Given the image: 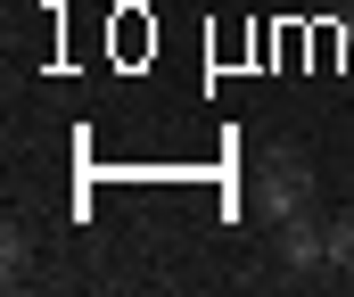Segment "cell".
<instances>
[{
	"instance_id": "1",
	"label": "cell",
	"mask_w": 354,
	"mask_h": 297,
	"mask_svg": "<svg viewBox=\"0 0 354 297\" xmlns=\"http://www.w3.org/2000/svg\"><path fill=\"white\" fill-rule=\"evenodd\" d=\"M305 198H313V165L280 149V157H264V174H256V190H248V206H256V215H272V223H288V215H297Z\"/></svg>"
},
{
	"instance_id": "4",
	"label": "cell",
	"mask_w": 354,
	"mask_h": 297,
	"mask_svg": "<svg viewBox=\"0 0 354 297\" xmlns=\"http://www.w3.org/2000/svg\"><path fill=\"white\" fill-rule=\"evenodd\" d=\"M0 256H8V281H25V231H17V223L0 231Z\"/></svg>"
},
{
	"instance_id": "3",
	"label": "cell",
	"mask_w": 354,
	"mask_h": 297,
	"mask_svg": "<svg viewBox=\"0 0 354 297\" xmlns=\"http://www.w3.org/2000/svg\"><path fill=\"white\" fill-rule=\"evenodd\" d=\"M330 264H354V215L330 223Z\"/></svg>"
},
{
	"instance_id": "2",
	"label": "cell",
	"mask_w": 354,
	"mask_h": 297,
	"mask_svg": "<svg viewBox=\"0 0 354 297\" xmlns=\"http://www.w3.org/2000/svg\"><path fill=\"white\" fill-rule=\"evenodd\" d=\"M280 264H297V273H313V264H330V231L297 206L288 223H280Z\"/></svg>"
}]
</instances>
